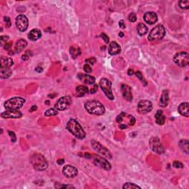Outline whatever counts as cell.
<instances>
[{
    "instance_id": "obj_1",
    "label": "cell",
    "mask_w": 189,
    "mask_h": 189,
    "mask_svg": "<svg viewBox=\"0 0 189 189\" xmlns=\"http://www.w3.org/2000/svg\"><path fill=\"white\" fill-rule=\"evenodd\" d=\"M84 107L86 110L92 115H102L105 112V107L97 100H89L85 102Z\"/></svg>"
},
{
    "instance_id": "obj_2",
    "label": "cell",
    "mask_w": 189,
    "mask_h": 189,
    "mask_svg": "<svg viewBox=\"0 0 189 189\" xmlns=\"http://www.w3.org/2000/svg\"><path fill=\"white\" fill-rule=\"evenodd\" d=\"M66 129L78 139L82 140L85 138L86 133L81 126L75 119H70L66 123Z\"/></svg>"
},
{
    "instance_id": "obj_3",
    "label": "cell",
    "mask_w": 189,
    "mask_h": 189,
    "mask_svg": "<svg viewBox=\"0 0 189 189\" xmlns=\"http://www.w3.org/2000/svg\"><path fill=\"white\" fill-rule=\"evenodd\" d=\"M30 163L35 170L44 171L48 168V163L44 156L40 154H34L30 157Z\"/></svg>"
},
{
    "instance_id": "obj_4",
    "label": "cell",
    "mask_w": 189,
    "mask_h": 189,
    "mask_svg": "<svg viewBox=\"0 0 189 189\" xmlns=\"http://www.w3.org/2000/svg\"><path fill=\"white\" fill-rule=\"evenodd\" d=\"M13 65V61L10 58L2 57L0 76L2 78H8L12 75L11 67Z\"/></svg>"
},
{
    "instance_id": "obj_5",
    "label": "cell",
    "mask_w": 189,
    "mask_h": 189,
    "mask_svg": "<svg viewBox=\"0 0 189 189\" xmlns=\"http://www.w3.org/2000/svg\"><path fill=\"white\" fill-rule=\"evenodd\" d=\"M117 123L119 124L120 129H124L129 127H132L135 123V118L132 115L126 112H121L116 118Z\"/></svg>"
},
{
    "instance_id": "obj_6",
    "label": "cell",
    "mask_w": 189,
    "mask_h": 189,
    "mask_svg": "<svg viewBox=\"0 0 189 189\" xmlns=\"http://www.w3.org/2000/svg\"><path fill=\"white\" fill-rule=\"evenodd\" d=\"M25 99L21 97H14L6 100L4 106L5 108L8 110H19L25 104Z\"/></svg>"
},
{
    "instance_id": "obj_7",
    "label": "cell",
    "mask_w": 189,
    "mask_h": 189,
    "mask_svg": "<svg viewBox=\"0 0 189 189\" xmlns=\"http://www.w3.org/2000/svg\"><path fill=\"white\" fill-rule=\"evenodd\" d=\"M165 35V29L163 25H156L149 34L148 39L150 41H159L163 39Z\"/></svg>"
},
{
    "instance_id": "obj_8",
    "label": "cell",
    "mask_w": 189,
    "mask_h": 189,
    "mask_svg": "<svg viewBox=\"0 0 189 189\" xmlns=\"http://www.w3.org/2000/svg\"><path fill=\"white\" fill-rule=\"evenodd\" d=\"M99 85L109 100H114V95L112 90V82L110 81L105 78H101L99 82Z\"/></svg>"
},
{
    "instance_id": "obj_9",
    "label": "cell",
    "mask_w": 189,
    "mask_h": 189,
    "mask_svg": "<svg viewBox=\"0 0 189 189\" xmlns=\"http://www.w3.org/2000/svg\"><path fill=\"white\" fill-rule=\"evenodd\" d=\"M173 60L177 65L181 67L188 66L189 63L188 53L186 52H180V53H176Z\"/></svg>"
},
{
    "instance_id": "obj_10",
    "label": "cell",
    "mask_w": 189,
    "mask_h": 189,
    "mask_svg": "<svg viewBox=\"0 0 189 189\" xmlns=\"http://www.w3.org/2000/svg\"><path fill=\"white\" fill-rule=\"evenodd\" d=\"M91 146L92 147H93V148L98 153V154L106 157L108 158V159H112V155L111 152H109L106 147H104L103 145L99 143L98 141H96V140H92Z\"/></svg>"
},
{
    "instance_id": "obj_11",
    "label": "cell",
    "mask_w": 189,
    "mask_h": 189,
    "mask_svg": "<svg viewBox=\"0 0 189 189\" xmlns=\"http://www.w3.org/2000/svg\"><path fill=\"white\" fill-rule=\"evenodd\" d=\"M149 146L154 152L158 154H163L165 152L164 148L163 146V144L161 143V140L157 137H153L149 140Z\"/></svg>"
},
{
    "instance_id": "obj_12",
    "label": "cell",
    "mask_w": 189,
    "mask_h": 189,
    "mask_svg": "<svg viewBox=\"0 0 189 189\" xmlns=\"http://www.w3.org/2000/svg\"><path fill=\"white\" fill-rule=\"evenodd\" d=\"M72 103V99L70 96H64L57 100L55 108L58 111H64L70 107Z\"/></svg>"
},
{
    "instance_id": "obj_13",
    "label": "cell",
    "mask_w": 189,
    "mask_h": 189,
    "mask_svg": "<svg viewBox=\"0 0 189 189\" xmlns=\"http://www.w3.org/2000/svg\"><path fill=\"white\" fill-rule=\"evenodd\" d=\"M16 25L20 32H25L28 27V19L24 14H20L16 19Z\"/></svg>"
},
{
    "instance_id": "obj_14",
    "label": "cell",
    "mask_w": 189,
    "mask_h": 189,
    "mask_svg": "<svg viewBox=\"0 0 189 189\" xmlns=\"http://www.w3.org/2000/svg\"><path fill=\"white\" fill-rule=\"evenodd\" d=\"M94 163L99 168H103L106 171H110L112 168V165L109 162L100 155H95Z\"/></svg>"
},
{
    "instance_id": "obj_15",
    "label": "cell",
    "mask_w": 189,
    "mask_h": 189,
    "mask_svg": "<svg viewBox=\"0 0 189 189\" xmlns=\"http://www.w3.org/2000/svg\"><path fill=\"white\" fill-rule=\"evenodd\" d=\"M152 109V102L147 100H143L138 104V112L140 114H146Z\"/></svg>"
},
{
    "instance_id": "obj_16",
    "label": "cell",
    "mask_w": 189,
    "mask_h": 189,
    "mask_svg": "<svg viewBox=\"0 0 189 189\" xmlns=\"http://www.w3.org/2000/svg\"><path fill=\"white\" fill-rule=\"evenodd\" d=\"M62 173L66 177L73 178L78 174V169L70 165H66L62 169Z\"/></svg>"
},
{
    "instance_id": "obj_17",
    "label": "cell",
    "mask_w": 189,
    "mask_h": 189,
    "mask_svg": "<svg viewBox=\"0 0 189 189\" xmlns=\"http://www.w3.org/2000/svg\"><path fill=\"white\" fill-rule=\"evenodd\" d=\"M22 116V114L20 111L19 110H8L6 109V111L4 112L1 114V117L2 118H13V119H17L20 118Z\"/></svg>"
},
{
    "instance_id": "obj_18",
    "label": "cell",
    "mask_w": 189,
    "mask_h": 189,
    "mask_svg": "<svg viewBox=\"0 0 189 189\" xmlns=\"http://www.w3.org/2000/svg\"><path fill=\"white\" fill-rule=\"evenodd\" d=\"M143 19L149 25H154L157 21V15L154 12H147L144 14Z\"/></svg>"
},
{
    "instance_id": "obj_19",
    "label": "cell",
    "mask_w": 189,
    "mask_h": 189,
    "mask_svg": "<svg viewBox=\"0 0 189 189\" xmlns=\"http://www.w3.org/2000/svg\"><path fill=\"white\" fill-rule=\"evenodd\" d=\"M121 93L123 97L127 101H131L132 100V89L128 85L123 84L121 86Z\"/></svg>"
},
{
    "instance_id": "obj_20",
    "label": "cell",
    "mask_w": 189,
    "mask_h": 189,
    "mask_svg": "<svg viewBox=\"0 0 189 189\" xmlns=\"http://www.w3.org/2000/svg\"><path fill=\"white\" fill-rule=\"evenodd\" d=\"M108 51H109V53L110 54V55H115L120 53L121 48H120V46L118 43L115 42V41H112V42H111L110 44H109Z\"/></svg>"
},
{
    "instance_id": "obj_21",
    "label": "cell",
    "mask_w": 189,
    "mask_h": 189,
    "mask_svg": "<svg viewBox=\"0 0 189 189\" xmlns=\"http://www.w3.org/2000/svg\"><path fill=\"white\" fill-rule=\"evenodd\" d=\"M78 78L80 79L81 81H83L85 84H94L95 82V77L91 76V75H87V74H78Z\"/></svg>"
},
{
    "instance_id": "obj_22",
    "label": "cell",
    "mask_w": 189,
    "mask_h": 189,
    "mask_svg": "<svg viewBox=\"0 0 189 189\" xmlns=\"http://www.w3.org/2000/svg\"><path fill=\"white\" fill-rule=\"evenodd\" d=\"M168 91L163 90V93H162L161 98H160L159 105L162 107H166L168 104Z\"/></svg>"
},
{
    "instance_id": "obj_23",
    "label": "cell",
    "mask_w": 189,
    "mask_h": 189,
    "mask_svg": "<svg viewBox=\"0 0 189 189\" xmlns=\"http://www.w3.org/2000/svg\"><path fill=\"white\" fill-rule=\"evenodd\" d=\"M41 37V32L39 29H33L30 33H28V39L30 41H37Z\"/></svg>"
},
{
    "instance_id": "obj_24",
    "label": "cell",
    "mask_w": 189,
    "mask_h": 189,
    "mask_svg": "<svg viewBox=\"0 0 189 189\" xmlns=\"http://www.w3.org/2000/svg\"><path fill=\"white\" fill-rule=\"evenodd\" d=\"M178 112L180 114L183 116L188 118L189 117V104L188 103H183L178 107Z\"/></svg>"
},
{
    "instance_id": "obj_25",
    "label": "cell",
    "mask_w": 189,
    "mask_h": 189,
    "mask_svg": "<svg viewBox=\"0 0 189 189\" xmlns=\"http://www.w3.org/2000/svg\"><path fill=\"white\" fill-rule=\"evenodd\" d=\"M27 45H28V43H27V41H25V39H19V40L16 43L15 47H14V51H15V53H19L26 47Z\"/></svg>"
},
{
    "instance_id": "obj_26",
    "label": "cell",
    "mask_w": 189,
    "mask_h": 189,
    "mask_svg": "<svg viewBox=\"0 0 189 189\" xmlns=\"http://www.w3.org/2000/svg\"><path fill=\"white\" fill-rule=\"evenodd\" d=\"M156 123L158 125H163L165 121V116L163 114V112L161 110H158L155 115Z\"/></svg>"
},
{
    "instance_id": "obj_27",
    "label": "cell",
    "mask_w": 189,
    "mask_h": 189,
    "mask_svg": "<svg viewBox=\"0 0 189 189\" xmlns=\"http://www.w3.org/2000/svg\"><path fill=\"white\" fill-rule=\"evenodd\" d=\"M88 93H89V89L86 86L80 85L76 87V95L78 97L84 96Z\"/></svg>"
},
{
    "instance_id": "obj_28",
    "label": "cell",
    "mask_w": 189,
    "mask_h": 189,
    "mask_svg": "<svg viewBox=\"0 0 189 189\" xmlns=\"http://www.w3.org/2000/svg\"><path fill=\"white\" fill-rule=\"evenodd\" d=\"M70 55H71L72 58L75 59L81 55V49L78 47L72 46L70 49Z\"/></svg>"
},
{
    "instance_id": "obj_29",
    "label": "cell",
    "mask_w": 189,
    "mask_h": 189,
    "mask_svg": "<svg viewBox=\"0 0 189 189\" xmlns=\"http://www.w3.org/2000/svg\"><path fill=\"white\" fill-rule=\"evenodd\" d=\"M137 31H138V33L142 36L146 35L147 33L148 28L146 27V25L143 24V23H140L137 27Z\"/></svg>"
},
{
    "instance_id": "obj_30",
    "label": "cell",
    "mask_w": 189,
    "mask_h": 189,
    "mask_svg": "<svg viewBox=\"0 0 189 189\" xmlns=\"http://www.w3.org/2000/svg\"><path fill=\"white\" fill-rule=\"evenodd\" d=\"M179 146L180 147L182 150L183 151V152H185V154H188L189 153V148H188V140H181L179 143Z\"/></svg>"
},
{
    "instance_id": "obj_31",
    "label": "cell",
    "mask_w": 189,
    "mask_h": 189,
    "mask_svg": "<svg viewBox=\"0 0 189 189\" xmlns=\"http://www.w3.org/2000/svg\"><path fill=\"white\" fill-rule=\"evenodd\" d=\"M58 112L59 111H58L55 108H54V109H49L45 112L44 115H45L46 117L55 116V115H56L58 114Z\"/></svg>"
},
{
    "instance_id": "obj_32",
    "label": "cell",
    "mask_w": 189,
    "mask_h": 189,
    "mask_svg": "<svg viewBox=\"0 0 189 189\" xmlns=\"http://www.w3.org/2000/svg\"><path fill=\"white\" fill-rule=\"evenodd\" d=\"M179 5L181 8L188 10L189 8V1L188 0H181L179 2Z\"/></svg>"
},
{
    "instance_id": "obj_33",
    "label": "cell",
    "mask_w": 189,
    "mask_h": 189,
    "mask_svg": "<svg viewBox=\"0 0 189 189\" xmlns=\"http://www.w3.org/2000/svg\"><path fill=\"white\" fill-rule=\"evenodd\" d=\"M135 75H136L137 78H138L139 79V80L140 81L143 83V86H147V84H148V83L146 81L145 79L143 78V75H142V73H140V71H137L136 73H135Z\"/></svg>"
},
{
    "instance_id": "obj_34",
    "label": "cell",
    "mask_w": 189,
    "mask_h": 189,
    "mask_svg": "<svg viewBox=\"0 0 189 189\" xmlns=\"http://www.w3.org/2000/svg\"><path fill=\"white\" fill-rule=\"evenodd\" d=\"M140 188V186L138 185L134 184L132 183H127L123 185V188Z\"/></svg>"
},
{
    "instance_id": "obj_35",
    "label": "cell",
    "mask_w": 189,
    "mask_h": 189,
    "mask_svg": "<svg viewBox=\"0 0 189 189\" xmlns=\"http://www.w3.org/2000/svg\"><path fill=\"white\" fill-rule=\"evenodd\" d=\"M9 39V37L8 36H1V42H0V45L2 47H4L5 44L8 42V40Z\"/></svg>"
},
{
    "instance_id": "obj_36",
    "label": "cell",
    "mask_w": 189,
    "mask_h": 189,
    "mask_svg": "<svg viewBox=\"0 0 189 189\" xmlns=\"http://www.w3.org/2000/svg\"><path fill=\"white\" fill-rule=\"evenodd\" d=\"M128 19H129V20L131 22H135L137 21V15L134 13H131L129 15V17H128Z\"/></svg>"
},
{
    "instance_id": "obj_37",
    "label": "cell",
    "mask_w": 189,
    "mask_h": 189,
    "mask_svg": "<svg viewBox=\"0 0 189 189\" xmlns=\"http://www.w3.org/2000/svg\"><path fill=\"white\" fill-rule=\"evenodd\" d=\"M8 134L9 136H10V140H11L13 143H15L16 140H17V137L15 135V133L12 132V131H8Z\"/></svg>"
},
{
    "instance_id": "obj_38",
    "label": "cell",
    "mask_w": 189,
    "mask_h": 189,
    "mask_svg": "<svg viewBox=\"0 0 189 189\" xmlns=\"http://www.w3.org/2000/svg\"><path fill=\"white\" fill-rule=\"evenodd\" d=\"M85 62L86 64H89V65H93L96 62V59H95V58H90V59H86Z\"/></svg>"
},
{
    "instance_id": "obj_39",
    "label": "cell",
    "mask_w": 189,
    "mask_h": 189,
    "mask_svg": "<svg viewBox=\"0 0 189 189\" xmlns=\"http://www.w3.org/2000/svg\"><path fill=\"white\" fill-rule=\"evenodd\" d=\"M55 188H74V186H73V185H60L59 184V185H57L56 184L55 185Z\"/></svg>"
},
{
    "instance_id": "obj_40",
    "label": "cell",
    "mask_w": 189,
    "mask_h": 189,
    "mask_svg": "<svg viewBox=\"0 0 189 189\" xmlns=\"http://www.w3.org/2000/svg\"><path fill=\"white\" fill-rule=\"evenodd\" d=\"M173 166H174V168H183V164L179 161H174V163H173Z\"/></svg>"
},
{
    "instance_id": "obj_41",
    "label": "cell",
    "mask_w": 189,
    "mask_h": 189,
    "mask_svg": "<svg viewBox=\"0 0 189 189\" xmlns=\"http://www.w3.org/2000/svg\"><path fill=\"white\" fill-rule=\"evenodd\" d=\"M84 70L86 72V73H92V67L90 66V65L88 64H86L84 66Z\"/></svg>"
},
{
    "instance_id": "obj_42",
    "label": "cell",
    "mask_w": 189,
    "mask_h": 189,
    "mask_svg": "<svg viewBox=\"0 0 189 189\" xmlns=\"http://www.w3.org/2000/svg\"><path fill=\"white\" fill-rule=\"evenodd\" d=\"M100 37L101 38V39H104V42H105V43H107V44H108V43H109V37H108L105 33H101V34H100Z\"/></svg>"
},
{
    "instance_id": "obj_43",
    "label": "cell",
    "mask_w": 189,
    "mask_h": 189,
    "mask_svg": "<svg viewBox=\"0 0 189 189\" xmlns=\"http://www.w3.org/2000/svg\"><path fill=\"white\" fill-rule=\"evenodd\" d=\"M12 44H13V43L11 42V41H8L7 44L4 46V49L5 50H9L10 48L12 47Z\"/></svg>"
},
{
    "instance_id": "obj_44",
    "label": "cell",
    "mask_w": 189,
    "mask_h": 189,
    "mask_svg": "<svg viewBox=\"0 0 189 189\" xmlns=\"http://www.w3.org/2000/svg\"><path fill=\"white\" fill-rule=\"evenodd\" d=\"M4 20L5 21V23H6V27H8V28L10 27V25H11V22H10V18L8 17H5Z\"/></svg>"
},
{
    "instance_id": "obj_45",
    "label": "cell",
    "mask_w": 189,
    "mask_h": 189,
    "mask_svg": "<svg viewBox=\"0 0 189 189\" xmlns=\"http://www.w3.org/2000/svg\"><path fill=\"white\" fill-rule=\"evenodd\" d=\"M28 53H29V51H27L26 53H25L24 55L21 56V59H22L23 61H28L29 59V58H30V55H29Z\"/></svg>"
},
{
    "instance_id": "obj_46",
    "label": "cell",
    "mask_w": 189,
    "mask_h": 189,
    "mask_svg": "<svg viewBox=\"0 0 189 189\" xmlns=\"http://www.w3.org/2000/svg\"><path fill=\"white\" fill-rule=\"evenodd\" d=\"M97 91H98V86H97L96 84H95V85L93 86V87L91 88L90 93H92V94H93V93H96Z\"/></svg>"
},
{
    "instance_id": "obj_47",
    "label": "cell",
    "mask_w": 189,
    "mask_h": 189,
    "mask_svg": "<svg viewBox=\"0 0 189 189\" xmlns=\"http://www.w3.org/2000/svg\"><path fill=\"white\" fill-rule=\"evenodd\" d=\"M119 26H120V28L122 29L126 28V25H125V23H124L123 20H120L119 21Z\"/></svg>"
},
{
    "instance_id": "obj_48",
    "label": "cell",
    "mask_w": 189,
    "mask_h": 189,
    "mask_svg": "<svg viewBox=\"0 0 189 189\" xmlns=\"http://www.w3.org/2000/svg\"><path fill=\"white\" fill-rule=\"evenodd\" d=\"M35 70L36 72H38V73H41V72H42L43 69L41 67V66H37V67L35 68Z\"/></svg>"
},
{
    "instance_id": "obj_49",
    "label": "cell",
    "mask_w": 189,
    "mask_h": 189,
    "mask_svg": "<svg viewBox=\"0 0 189 189\" xmlns=\"http://www.w3.org/2000/svg\"><path fill=\"white\" fill-rule=\"evenodd\" d=\"M134 70H133L132 69H129L128 70V75H132L133 74H134Z\"/></svg>"
},
{
    "instance_id": "obj_50",
    "label": "cell",
    "mask_w": 189,
    "mask_h": 189,
    "mask_svg": "<svg viewBox=\"0 0 189 189\" xmlns=\"http://www.w3.org/2000/svg\"><path fill=\"white\" fill-rule=\"evenodd\" d=\"M64 159H60V160H59V161H57V164H59V165L64 164Z\"/></svg>"
},
{
    "instance_id": "obj_51",
    "label": "cell",
    "mask_w": 189,
    "mask_h": 189,
    "mask_svg": "<svg viewBox=\"0 0 189 189\" xmlns=\"http://www.w3.org/2000/svg\"><path fill=\"white\" fill-rule=\"evenodd\" d=\"M36 109H37V107H36V106H35V105H34V106H33V107H31V109H30V112H33V111H36Z\"/></svg>"
},
{
    "instance_id": "obj_52",
    "label": "cell",
    "mask_w": 189,
    "mask_h": 189,
    "mask_svg": "<svg viewBox=\"0 0 189 189\" xmlns=\"http://www.w3.org/2000/svg\"><path fill=\"white\" fill-rule=\"evenodd\" d=\"M119 36H120V37H123V36H124V34L123 33H121V32H120V33H119Z\"/></svg>"
}]
</instances>
